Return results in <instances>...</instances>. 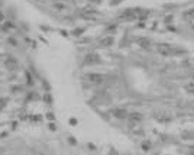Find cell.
Masks as SVG:
<instances>
[{"label":"cell","instance_id":"cell-1","mask_svg":"<svg viewBox=\"0 0 194 155\" xmlns=\"http://www.w3.org/2000/svg\"><path fill=\"white\" fill-rule=\"evenodd\" d=\"M33 93L35 80L26 61L12 45L0 41V128L23 116Z\"/></svg>","mask_w":194,"mask_h":155}]
</instances>
